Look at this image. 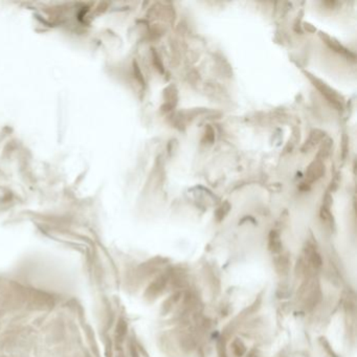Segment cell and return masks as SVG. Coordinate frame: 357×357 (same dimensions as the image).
Instances as JSON below:
<instances>
[{
    "label": "cell",
    "instance_id": "cell-1",
    "mask_svg": "<svg viewBox=\"0 0 357 357\" xmlns=\"http://www.w3.org/2000/svg\"><path fill=\"white\" fill-rule=\"evenodd\" d=\"M308 75L309 79H310L311 82L313 83L315 87L321 91V95L332 104L333 107L337 108V109H342V99H340V96L333 91V89H330L326 83H324L323 81L319 80V79L314 78L312 75Z\"/></svg>",
    "mask_w": 357,
    "mask_h": 357
},
{
    "label": "cell",
    "instance_id": "cell-2",
    "mask_svg": "<svg viewBox=\"0 0 357 357\" xmlns=\"http://www.w3.org/2000/svg\"><path fill=\"white\" fill-rule=\"evenodd\" d=\"M325 174V165L321 160H315L309 165L306 171V179L308 183L319 181Z\"/></svg>",
    "mask_w": 357,
    "mask_h": 357
},
{
    "label": "cell",
    "instance_id": "cell-3",
    "mask_svg": "<svg viewBox=\"0 0 357 357\" xmlns=\"http://www.w3.org/2000/svg\"><path fill=\"white\" fill-rule=\"evenodd\" d=\"M324 137H325V133L319 130V129L311 131L310 137H309L308 141H306L305 145L303 146L302 151L307 152L312 149L317 143H319L324 139Z\"/></svg>",
    "mask_w": 357,
    "mask_h": 357
},
{
    "label": "cell",
    "instance_id": "cell-4",
    "mask_svg": "<svg viewBox=\"0 0 357 357\" xmlns=\"http://www.w3.org/2000/svg\"><path fill=\"white\" fill-rule=\"evenodd\" d=\"M269 250L273 252H279L282 248L281 240L279 234L275 231H271L269 234Z\"/></svg>",
    "mask_w": 357,
    "mask_h": 357
},
{
    "label": "cell",
    "instance_id": "cell-5",
    "mask_svg": "<svg viewBox=\"0 0 357 357\" xmlns=\"http://www.w3.org/2000/svg\"><path fill=\"white\" fill-rule=\"evenodd\" d=\"M323 37L324 40H325V43H327L328 45H329L330 47H331L332 50H334V51L337 52V53L340 54H348V51H347L344 47H342V45H340V43H337V41L334 40V39L330 38V37L326 36V35H324Z\"/></svg>",
    "mask_w": 357,
    "mask_h": 357
},
{
    "label": "cell",
    "instance_id": "cell-6",
    "mask_svg": "<svg viewBox=\"0 0 357 357\" xmlns=\"http://www.w3.org/2000/svg\"><path fill=\"white\" fill-rule=\"evenodd\" d=\"M331 139H327V141L324 142L323 145H321V149H319V154H317V160H326V158H328V155H329L330 150H331Z\"/></svg>",
    "mask_w": 357,
    "mask_h": 357
},
{
    "label": "cell",
    "instance_id": "cell-7",
    "mask_svg": "<svg viewBox=\"0 0 357 357\" xmlns=\"http://www.w3.org/2000/svg\"><path fill=\"white\" fill-rule=\"evenodd\" d=\"M229 208H231V206H229V202H225L220 208L217 210L216 217L217 220L221 221L222 219H225V217L227 216V213L229 212Z\"/></svg>",
    "mask_w": 357,
    "mask_h": 357
},
{
    "label": "cell",
    "instance_id": "cell-8",
    "mask_svg": "<svg viewBox=\"0 0 357 357\" xmlns=\"http://www.w3.org/2000/svg\"><path fill=\"white\" fill-rule=\"evenodd\" d=\"M204 139L208 142V144H212L215 139V131L213 130L212 127L208 125L206 128V135H204Z\"/></svg>",
    "mask_w": 357,
    "mask_h": 357
},
{
    "label": "cell",
    "instance_id": "cell-9",
    "mask_svg": "<svg viewBox=\"0 0 357 357\" xmlns=\"http://www.w3.org/2000/svg\"><path fill=\"white\" fill-rule=\"evenodd\" d=\"M153 60H154V66H156V68H158V70H160V73H164V66H162V60L160 59V57H158V53H155V51H153Z\"/></svg>",
    "mask_w": 357,
    "mask_h": 357
}]
</instances>
